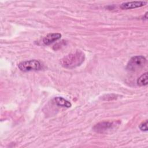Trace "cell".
I'll use <instances>...</instances> for the list:
<instances>
[{"mask_svg":"<svg viewBox=\"0 0 148 148\" xmlns=\"http://www.w3.org/2000/svg\"><path fill=\"white\" fill-rule=\"evenodd\" d=\"M18 68L23 72L39 71L42 69L41 62L36 60H30L20 62L18 64Z\"/></svg>","mask_w":148,"mask_h":148,"instance_id":"3957f363","label":"cell"},{"mask_svg":"<svg viewBox=\"0 0 148 148\" xmlns=\"http://www.w3.org/2000/svg\"><path fill=\"white\" fill-rule=\"evenodd\" d=\"M85 55L80 50L69 54L60 60L61 65L68 69H73L80 66L84 61Z\"/></svg>","mask_w":148,"mask_h":148,"instance_id":"6da1fadb","label":"cell"},{"mask_svg":"<svg viewBox=\"0 0 148 148\" xmlns=\"http://www.w3.org/2000/svg\"><path fill=\"white\" fill-rule=\"evenodd\" d=\"M118 124L117 122L114 121H102L95 124L92 129L97 133H106L114 130Z\"/></svg>","mask_w":148,"mask_h":148,"instance_id":"277c9868","label":"cell"},{"mask_svg":"<svg viewBox=\"0 0 148 148\" xmlns=\"http://www.w3.org/2000/svg\"><path fill=\"white\" fill-rule=\"evenodd\" d=\"M139 128L142 131H147V120H146L140 124V125H139Z\"/></svg>","mask_w":148,"mask_h":148,"instance_id":"9c48e42d","label":"cell"},{"mask_svg":"<svg viewBox=\"0 0 148 148\" xmlns=\"http://www.w3.org/2000/svg\"><path fill=\"white\" fill-rule=\"evenodd\" d=\"M54 101L57 106L64 107V108H70L72 106L71 103L65 98L61 97H57L54 98Z\"/></svg>","mask_w":148,"mask_h":148,"instance_id":"52a82bcc","label":"cell"},{"mask_svg":"<svg viewBox=\"0 0 148 148\" xmlns=\"http://www.w3.org/2000/svg\"><path fill=\"white\" fill-rule=\"evenodd\" d=\"M61 37V34L60 33H50L44 37L42 42L45 45H49L60 39Z\"/></svg>","mask_w":148,"mask_h":148,"instance_id":"8992f818","label":"cell"},{"mask_svg":"<svg viewBox=\"0 0 148 148\" xmlns=\"http://www.w3.org/2000/svg\"><path fill=\"white\" fill-rule=\"evenodd\" d=\"M147 72H146L142 75L137 80V84L140 86H146L148 83L147 80Z\"/></svg>","mask_w":148,"mask_h":148,"instance_id":"ba28073f","label":"cell"},{"mask_svg":"<svg viewBox=\"0 0 148 148\" xmlns=\"http://www.w3.org/2000/svg\"><path fill=\"white\" fill-rule=\"evenodd\" d=\"M147 1H132L123 3L120 7L123 9H131L142 7L147 4Z\"/></svg>","mask_w":148,"mask_h":148,"instance_id":"5b68a950","label":"cell"},{"mask_svg":"<svg viewBox=\"0 0 148 148\" xmlns=\"http://www.w3.org/2000/svg\"><path fill=\"white\" fill-rule=\"evenodd\" d=\"M146 59L143 56H136L131 58L127 65V69L135 72L142 69L146 64Z\"/></svg>","mask_w":148,"mask_h":148,"instance_id":"7a4b0ae2","label":"cell"}]
</instances>
